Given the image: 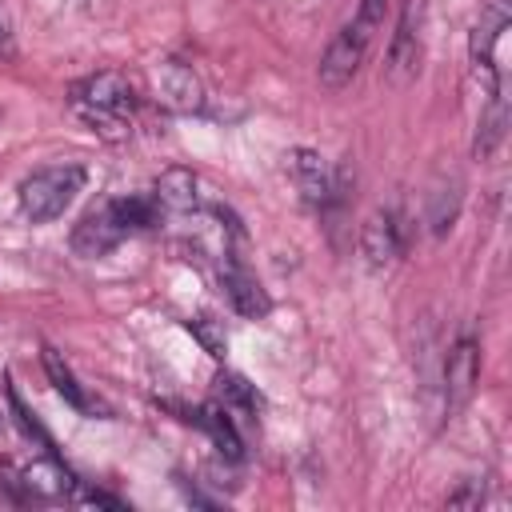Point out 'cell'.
<instances>
[{"label":"cell","mask_w":512,"mask_h":512,"mask_svg":"<svg viewBox=\"0 0 512 512\" xmlns=\"http://www.w3.org/2000/svg\"><path fill=\"white\" fill-rule=\"evenodd\" d=\"M72 108L104 140H124L128 112L136 108V92L120 72H96L72 88Z\"/></svg>","instance_id":"obj_1"},{"label":"cell","mask_w":512,"mask_h":512,"mask_svg":"<svg viewBox=\"0 0 512 512\" xmlns=\"http://www.w3.org/2000/svg\"><path fill=\"white\" fill-rule=\"evenodd\" d=\"M80 188H84V168L80 164H48V168H36L32 176L20 180L16 208L32 224H48V220L64 216V208L76 200Z\"/></svg>","instance_id":"obj_2"},{"label":"cell","mask_w":512,"mask_h":512,"mask_svg":"<svg viewBox=\"0 0 512 512\" xmlns=\"http://www.w3.org/2000/svg\"><path fill=\"white\" fill-rule=\"evenodd\" d=\"M512 24V12H508V0H488L476 28H472V44H468V60H472V72L480 76L484 84V100L488 96H500V72H496V44L500 36L508 32Z\"/></svg>","instance_id":"obj_3"},{"label":"cell","mask_w":512,"mask_h":512,"mask_svg":"<svg viewBox=\"0 0 512 512\" xmlns=\"http://www.w3.org/2000/svg\"><path fill=\"white\" fill-rule=\"evenodd\" d=\"M368 44H372V36H368L356 20L344 24V28L328 40V48H324V56H320V84H324L328 92H340V88L360 72L364 56H368Z\"/></svg>","instance_id":"obj_4"},{"label":"cell","mask_w":512,"mask_h":512,"mask_svg":"<svg viewBox=\"0 0 512 512\" xmlns=\"http://www.w3.org/2000/svg\"><path fill=\"white\" fill-rule=\"evenodd\" d=\"M408 236H412V228L396 208H376L360 228V252L372 268H384V264L404 256Z\"/></svg>","instance_id":"obj_5"},{"label":"cell","mask_w":512,"mask_h":512,"mask_svg":"<svg viewBox=\"0 0 512 512\" xmlns=\"http://www.w3.org/2000/svg\"><path fill=\"white\" fill-rule=\"evenodd\" d=\"M476 380H480V344L472 332H464L444 360V412L448 416H456L472 400Z\"/></svg>","instance_id":"obj_6"},{"label":"cell","mask_w":512,"mask_h":512,"mask_svg":"<svg viewBox=\"0 0 512 512\" xmlns=\"http://www.w3.org/2000/svg\"><path fill=\"white\" fill-rule=\"evenodd\" d=\"M124 236H128V228L120 224V216H116V208L108 200L100 208H88L76 220V228H72V252L84 256V260H96V256H108Z\"/></svg>","instance_id":"obj_7"},{"label":"cell","mask_w":512,"mask_h":512,"mask_svg":"<svg viewBox=\"0 0 512 512\" xmlns=\"http://www.w3.org/2000/svg\"><path fill=\"white\" fill-rule=\"evenodd\" d=\"M288 172H292L300 196L312 208H328L340 196V176H332L328 164H324V156L312 152V148H292L288 152Z\"/></svg>","instance_id":"obj_8"},{"label":"cell","mask_w":512,"mask_h":512,"mask_svg":"<svg viewBox=\"0 0 512 512\" xmlns=\"http://www.w3.org/2000/svg\"><path fill=\"white\" fill-rule=\"evenodd\" d=\"M220 288H224L228 304H232L240 316H248V320H260V316H268V312H272V300H268L264 284H260V280L248 272L244 256H224V268H220Z\"/></svg>","instance_id":"obj_9"},{"label":"cell","mask_w":512,"mask_h":512,"mask_svg":"<svg viewBox=\"0 0 512 512\" xmlns=\"http://www.w3.org/2000/svg\"><path fill=\"white\" fill-rule=\"evenodd\" d=\"M156 92L172 112H200L204 108V88L200 76L184 60H160L156 68Z\"/></svg>","instance_id":"obj_10"},{"label":"cell","mask_w":512,"mask_h":512,"mask_svg":"<svg viewBox=\"0 0 512 512\" xmlns=\"http://www.w3.org/2000/svg\"><path fill=\"white\" fill-rule=\"evenodd\" d=\"M412 20H416V4H408V12L400 16L396 36H392V44H388L384 76H388V84H396V88H404V84L416 76V68H420V44H416V28H412Z\"/></svg>","instance_id":"obj_11"},{"label":"cell","mask_w":512,"mask_h":512,"mask_svg":"<svg viewBox=\"0 0 512 512\" xmlns=\"http://www.w3.org/2000/svg\"><path fill=\"white\" fill-rule=\"evenodd\" d=\"M152 196H156L160 212H172V216L192 212L196 208V172L192 168H180V164L164 168L160 180H156V188H152Z\"/></svg>","instance_id":"obj_12"},{"label":"cell","mask_w":512,"mask_h":512,"mask_svg":"<svg viewBox=\"0 0 512 512\" xmlns=\"http://www.w3.org/2000/svg\"><path fill=\"white\" fill-rule=\"evenodd\" d=\"M40 360H44V372H48L52 388H56V392H60V396H64V400L76 408V412H84V416H96V412H100V404H96V400L84 392V384L72 376V368L64 364V356H60L52 344H44V348H40Z\"/></svg>","instance_id":"obj_13"},{"label":"cell","mask_w":512,"mask_h":512,"mask_svg":"<svg viewBox=\"0 0 512 512\" xmlns=\"http://www.w3.org/2000/svg\"><path fill=\"white\" fill-rule=\"evenodd\" d=\"M192 424L212 436V444L220 448V456L244 460V440H240V432H236V424H232V412H228L224 404H204V408H196V420H192Z\"/></svg>","instance_id":"obj_14"},{"label":"cell","mask_w":512,"mask_h":512,"mask_svg":"<svg viewBox=\"0 0 512 512\" xmlns=\"http://www.w3.org/2000/svg\"><path fill=\"white\" fill-rule=\"evenodd\" d=\"M16 484L24 488V496H40V500L68 496V488H72L68 472H64L56 460H32V464L20 472V480H16Z\"/></svg>","instance_id":"obj_15"},{"label":"cell","mask_w":512,"mask_h":512,"mask_svg":"<svg viewBox=\"0 0 512 512\" xmlns=\"http://www.w3.org/2000/svg\"><path fill=\"white\" fill-rule=\"evenodd\" d=\"M504 124H508L504 96H488V100H484V108H480L476 140H472V156H476V160H488V156H492V148L504 140Z\"/></svg>","instance_id":"obj_16"},{"label":"cell","mask_w":512,"mask_h":512,"mask_svg":"<svg viewBox=\"0 0 512 512\" xmlns=\"http://www.w3.org/2000/svg\"><path fill=\"white\" fill-rule=\"evenodd\" d=\"M112 208H116V216H120V224H124L128 232H148V228H156V224H160V216H164L152 192L120 196V200H112Z\"/></svg>","instance_id":"obj_17"},{"label":"cell","mask_w":512,"mask_h":512,"mask_svg":"<svg viewBox=\"0 0 512 512\" xmlns=\"http://www.w3.org/2000/svg\"><path fill=\"white\" fill-rule=\"evenodd\" d=\"M216 400H220L228 412H240V416H252V420H256L260 396H256V388H252L244 376H236V372H220V376H216Z\"/></svg>","instance_id":"obj_18"},{"label":"cell","mask_w":512,"mask_h":512,"mask_svg":"<svg viewBox=\"0 0 512 512\" xmlns=\"http://www.w3.org/2000/svg\"><path fill=\"white\" fill-rule=\"evenodd\" d=\"M188 332L200 340V348H204L208 356L224 360V352H228V336H224V324H220V320H212V316H188Z\"/></svg>","instance_id":"obj_19"},{"label":"cell","mask_w":512,"mask_h":512,"mask_svg":"<svg viewBox=\"0 0 512 512\" xmlns=\"http://www.w3.org/2000/svg\"><path fill=\"white\" fill-rule=\"evenodd\" d=\"M456 212H460V192H456V184H452V188H440V192L432 196V212H428L432 232H436V236H444V232L452 228Z\"/></svg>","instance_id":"obj_20"},{"label":"cell","mask_w":512,"mask_h":512,"mask_svg":"<svg viewBox=\"0 0 512 512\" xmlns=\"http://www.w3.org/2000/svg\"><path fill=\"white\" fill-rule=\"evenodd\" d=\"M68 500H72V504H88V508H112V512H124V508H128L120 496H108V492H100V488H88V484H80V480H72V488H68Z\"/></svg>","instance_id":"obj_21"},{"label":"cell","mask_w":512,"mask_h":512,"mask_svg":"<svg viewBox=\"0 0 512 512\" xmlns=\"http://www.w3.org/2000/svg\"><path fill=\"white\" fill-rule=\"evenodd\" d=\"M8 404H12V412H16V424H20V432H24V436H32V440H40L44 448H52L48 432H44V428L36 424V416H32V412L24 408V400H20V392H16L12 384H8Z\"/></svg>","instance_id":"obj_22"},{"label":"cell","mask_w":512,"mask_h":512,"mask_svg":"<svg viewBox=\"0 0 512 512\" xmlns=\"http://www.w3.org/2000/svg\"><path fill=\"white\" fill-rule=\"evenodd\" d=\"M384 8H388V0H360V8H356V24L372 36V32L384 24Z\"/></svg>","instance_id":"obj_23"},{"label":"cell","mask_w":512,"mask_h":512,"mask_svg":"<svg viewBox=\"0 0 512 512\" xmlns=\"http://www.w3.org/2000/svg\"><path fill=\"white\" fill-rule=\"evenodd\" d=\"M480 496H484V492L472 484V488H464V492H452V496H448V508H476Z\"/></svg>","instance_id":"obj_24"},{"label":"cell","mask_w":512,"mask_h":512,"mask_svg":"<svg viewBox=\"0 0 512 512\" xmlns=\"http://www.w3.org/2000/svg\"><path fill=\"white\" fill-rule=\"evenodd\" d=\"M8 36H12V24H8V12L0 4V48H8Z\"/></svg>","instance_id":"obj_25"},{"label":"cell","mask_w":512,"mask_h":512,"mask_svg":"<svg viewBox=\"0 0 512 512\" xmlns=\"http://www.w3.org/2000/svg\"><path fill=\"white\" fill-rule=\"evenodd\" d=\"M0 428H4V412H0Z\"/></svg>","instance_id":"obj_26"}]
</instances>
